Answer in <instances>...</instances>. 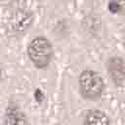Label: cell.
I'll return each instance as SVG.
<instances>
[{
    "instance_id": "3957f363",
    "label": "cell",
    "mask_w": 125,
    "mask_h": 125,
    "mask_svg": "<svg viewBox=\"0 0 125 125\" xmlns=\"http://www.w3.org/2000/svg\"><path fill=\"white\" fill-rule=\"evenodd\" d=\"M107 71L111 81L115 86L120 87L125 81V62L118 57H112L106 63Z\"/></svg>"
},
{
    "instance_id": "7a4b0ae2",
    "label": "cell",
    "mask_w": 125,
    "mask_h": 125,
    "mask_svg": "<svg viewBox=\"0 0 125 125\" xmlns=\"http://www.w3.org/2000/svg\"><path fill=\"white\" fill-rule=\"evenodd\" d=\"M78 85L81 96L86 100L99 99L104 90V83L102 76L91 69H85L80 73Z\"/></svg>"
},
{
    "instance_id": "277c9868",
    "label": "cell",
    "mask_w": 125,
    "mask_h": 125,
    "mask_svg": "<svg viewBox=\"0 0 125 125\" xmlns=\"http://www.w3.org/2000/svg\"><path fill=\"white\" fill-rule=\"evenodd\" d=\"M4 125H28V122L21 108L16 104L11 103L4 114Z\"/></svg>"
},
{
    "instance_id": "6da1fadb",
    "label": "cell",
    "mask_w": 125,
    "mask_h": 125,
    "mask_svg": "<svg viewBox=\"0 0 125 125\" xmlns=\"http://www.w3.org/2000/svg\"><path fill=\"white\" fill-rule=\"evenodd\" d=\"M27 55L37 68H45L50 64L53 58L52 44L46 37L37 36L28 44Z\"/></svg>"
},
{
    "instance_id": "5b68a950",
    "label": "cell",
    "mask_w": 125,
    "mask_h": 125,
    "mask_svg": "<svg viewBox=\"0 0 125 125\" xmlns=\"http://www.w3.org/2000/svg\"><path fill=\"white\" fill-rule=\"evenodd\" d=\"M84 125H110L108 116L100 109L89 110L84 119Z\"/></svg>"
},
{
    "instance_id": "8992f818",
    "label": "cell",
    "mask_w": 125,
    "mask_h": 125,
    "mask_svg": "<svg viewBox=\"0 0 125 125\" xmlns=\"http://www.w3.org/2000/svg\"><path fill=\"white\" fill-rule=\"evenodd\" d=\"M107 7L113 14L125 15V0H109Z\"/></svg>"
}]
</instances>
